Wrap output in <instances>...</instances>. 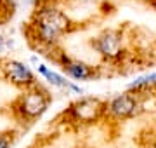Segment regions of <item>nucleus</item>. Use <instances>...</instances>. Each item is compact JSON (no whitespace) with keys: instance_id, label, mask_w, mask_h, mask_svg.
Segmentation results:
<instances>
[{"instance_id":"423d86ee","label":"nucleus","mask_w":156,"mask_h":148,"mask_svg":"<svg viewBox=\"0 0 156 148\" xmlns=\"http://www.w3.org/2000/svg\"><path fill=\"white\" fill-rule=\"evenodd\" d=\"M59 63L62 65V68L71 79L75 80H92L95 77V68H92L90 65L83 61H78V59H71L68 56H61Z\"/></svg>"},{"instance_id":"6e6552de","label":"nucleus","mask_w":156,"mask_h":148,"mask_svg":"<svg viewBox=\"0 0 156 148\" xmlns=\"http://www.w3.org/2000/svg\"><path fill=\"white\" fill-rule=\"evenodd\" d=\"M38 72L44 75L47 80H49L52 86H56V87H69V89H73L75 92H80V87H76L75 84H71V82H68L64 77H61L59 73L52 72V70H49L47 66H44V65H38Z\"/></svg>"},{"instance_id":"f03ea898","label":"nucleus","mask_w":156,"mask_h":148,"mask_svg":"<svg viewBox=\"0 0 156 148\" xmlns=\"http://www.w3.org/2000/svg\"><path fill=\"white\" fill-rule=\"evenodd\" d=\"M104 112H106V105L99 98H82L71 105L69 117L78 124H92L99 120Z\"/></svg>"},{"instance_id":"1a4fd4ad","label":"nucleus","mask_w":156,"mask_h":148,"mask_svg":"<svg viewBox=\"0 0 156 148\" xmlns=\"http://www.w3.org/2000/svg\"><path fill=\"white\" fill-rule=\"evenodd\" d=\"M156 84V75H147V77H140L137 79L135 82L130 84V91H135V92H142L146 89H149L151 86Z\"/></svg>"},{"instance_id":"20e7f679","label":"nucleus","mask_w":156,"mask_h":148,"mask_svg":"<svg viewBox=\"0 0 156 148\" xmlns=\"http://www.w3.org/2000/svg\"><path fill=\"white\" fill-rule=\"evenodd\" d=\"M137 108H140L137 96H134L132 92H125L120 94L115 99H111L109 105H106V112L111 117L122 120V119H130L137 113Z\"/></svg>"},{"instance_id":"f257e3e1","label":"nucleus","mask_w":156,"mask_h":148,"mask_svg":"<svg viewBox=\"0 0 156 148\" xmlns=\"http://www.w3.org/2000/svg\"><path fill=\"white\" fill-rule=\"evenodd\" d=\"M68 28V17L59 9L54 7H44L37 12L35 19V30H37V39L42 44L52 46L57 39L61 37L62 31Z\"/></svg>"},{"instance_id":"0eeeda50","label":"nucleus","mask_w":156,"mask_h":148,"mask_svg":"<svg viewBox=\"0 0 156 148\" xmlns=\"http://www.w3.org/2000/svg\"><path fill=\"white\" fill-rule=\"evenodd\" d=\"M95 47L101 54H104L108 57H116L122 52V37L115 31H108L99 40L95 42Z\"/></svg>"},{"instance_id":"9d476101","label":"nucleus","mask_w":156,"mask_h":148,"mask_svg":"<svg viewBox=\"0 0 156 148\" xmlns=\"http://www.w3.org/2000/svg\"><path fill=\"white\" fill-rule=\"evenodd\" d=\"M11 145H12V136H9V132L0 134V148H11Z\"/></svg>"},{"instance_id":"39448f33","label":"nucleus","mask_w":156,"mask_h":148,"mask_svg":"<svg viewBox=\"0 0 156 148\" xmlns=\"http://www.w3.org/2000/svg\"><path fill=\"white\" fill-rule=\"evenodd\" d=\"M4 72H5L7 80L17 87L35 86V75L31 73V70L26 65H23L19 61H9L4 66Z\"/></svg>"},{"instance_id":"7ed1b4c3","label":"nucleus","mask_w":156,"mask_h":148,"mask_svg":"<svg viewBox=\"0 0 156 148\" xmlns=\"http://www.w3.org/2000/svg\"><path fill=\"white\" fill-rule=\"evenodd\" d=\"M50 98L47 96L45 91H40L38 87H33L26 91V94H23V98L19 99V112L24 119L28 120H35L42 117L49 108Z\"/></svg>"}]
</instances>
